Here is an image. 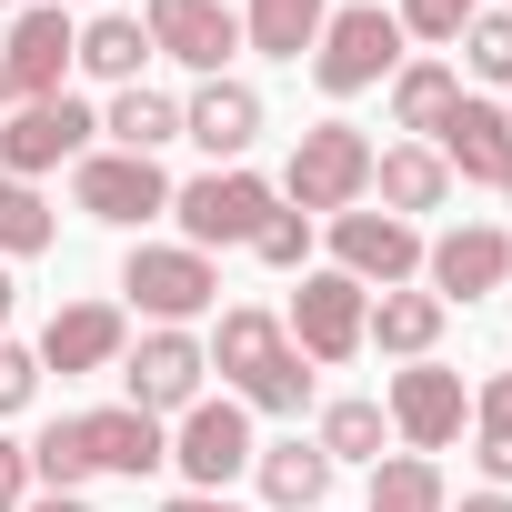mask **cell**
<instances>
[{
	"mask_svg": "<svg viewBox=\"0 0 512 512\" xmlns=\"http://www.w3.org/2000/svg\"><path fill=\"white\" fill-rule=\"evenodd\" d=\"M372 512H452L442 462H432V452H392V462H372Z\"/></svg>",
	"mask_w": 512,
	"mask_h": 512,
	"instance_id": "obj_26",
	"label": "cell"
},
{
	"mask_svg": "<svg viewBox=\"0 0 512 512\" xmlns=\"http://www.w3.org/2000/svg\"><path fill=\"white\" fill-rule=\"evenodd\" d=\"M121 302L151 312L161 332H191L201 312H221V272H211V251H191V241H131Z\"/></svg>",
	"mask_w": 512,
	"mask_h": 512,
	"instance_id": "obj_3",
	"label": "cell"
},
{
	"mask_svg": "<svg viewBox=\"0 0 512 512\" xmlns=\"http://www.w3.org/2000/svg\"><path fill=\"white\" fill-rule=\"evenodd\" d=\"M382 432H392V412L352 392V402H332V412H322V432H312V442H322V452H332V472H342V462H382Z\"/></svg>",
	"mask_w": 512,
	"mask_h": 512,
	"instance_id": "obj_29",
	"label": "cell"
},
{
	"mask_svg": "<svg viewBox=\"0 0 512 512\" xmlns=\"http://www.w3.org/2000/svg\"><path fill=\"white\" fill-rule=\"evenodd\" d=\"M462 71L492 81V91H512V11H472V31H462Z\"/></svg>",
	"mask_w": 512,
	"mask_h": 512,
	"instance_id": "obj_30",
	"label": "cell"
},
{
	"mask_svg": "<svg viewBox=\"0 0 512 512\" xmlns=\"http://www.w3.org/2000/svg\"><path fill=\"white\" fill-rule=\"evenodd\" d=\"M141 31H151V51H171L201 81H221V61L241 51V11H231V0H151Z\"/></svg>",
	"mask_w": 512,
	"mask_h": 512,
	"instance_id": "obj_14",
	"label": "cell"
},
{
	"mask_svg": "<svg viewBox=\"0 0 512 512\" xmlns=\"http://www.w3.org/2000/svg\"><path fill=\"white\" fill-rule=\"evenodd\" d=\"M211 372L231 382V402L241 412H302L312 402V372H302V352H292V332H282V312H262V302H231L221 322H211Z\"/></svg>",
	"mask_w": 512,
	"mask_h": 512,
	"instance_id": "obj_1",
	"label": "cell"
},
{
	"mask_svg": "<svg viewBox=\"0 0 512 512\" xmlns=\"http://www.w3.org/2000/svg\"><path fill=\"white\" fill-rule=\"evenodd\" d=\"M71 51H81V21L61 11V0H41V11H21V21H11V41H0V71H11V91H21V101H61Z\"/></svg>",
	"mask_w": 512,
	"mask_h": 512,
	"instance_id": "obj_16",
	"label": "cell"
},
{
	"mask_svg": "<svg viewBox=\"0 0 512 512\" xmlns=\"http://www.w3.org/2000/svg\"><path fill=\"white\" fill-rule=\"evenodd\" d=\"M442 302L432 292H372V322H362V342H382V352H402V362H432V342H442Z\"/></svg>",
	"mask_w": 512,
	"mask_h": 512,
	"instance_id": "obj_22",
	"label": "cell"
},
{
	"mask_svg": "<svg viewBox=\"0 0 512 512\" xmlns=\"http://www.w3.org/2000/svg\"><path fill=\"white\" fill-rule=\"evenodd\" d=\"M251 472H262V502L272 512H322L332 502V452L322 442H262V452H251Z\"/></svg>",
	"mask_w": 512,
	"mask_h": 512,
	"instance_id": "obj_19",
	"label": "cell"
},
{
	"mask_svg": "<svg viewBox=\"0 0 512 512\" xmlns=\"http://www.w3.org/2000/svg\"><path fill=\"white\" fill-rule=\"evenodd\" d=\"M282 211H302V221H332V211H362V191H372V131H352V121H312L302 141H292V161H282Z\"/></svg>",
	"mask_w": 512,
	"mask_h": 512,
	"instance_id": "obj_2",
	"label": "cell"
},
{
	"mask_svg": "<svg viewBox=\"0 0 512 512\" xmlns=\"http://www.w3.org/2000/svg\"><path fill=\"white\" fill-rule=\"evenodd\" d=\"M332 272H352L362 292H402L422 272V231L392 211H332Z\"/></svg>",
	"mask_w": 512,
	"mask_h": 512,
	"instance_id": "obj_12",
	"label": "cell"
},
{
	"mask_svg": "<svg viewBox=\"0 0 512 512\" xmlns=\"http://www.w3.org/2000/svg\"><path fill=\"white\" fill-rule=\"evenodd\" d=\"M462 512H512V492H462Z\"/></svg>",
	"mask_w": 512,
	"mask_h": 512,
	"instance_id": "obj_37",
	"label": "cell"
},
{
	"mask_svg": "<svg viewBox=\"0 0 512 512\" xmlns=\"http://www.w3.org/2000/svg\"><path fill=\"white\" fill-rule=\"evenodd\" d=\"M21 512H91V502H81V492H31Z\"/></svg>",
	"mask_w": 512,
	"mask_h": 512,
	"instance_id": "obj_36",
	"label": "cell"
},
{
	"mask_svg": "<svg viewBox=\"0 0 512 512\" xmlns=\"http://www.w3.org/2000/svg\"><path fill=\"white\" fill-rule=\"evenodd\" d=\"M372 191H382L392 221H412V211H442L452 201V171H442L432 141H392V151H372Z\"/></svg>",
	"mask_w": 512,
	"mask_h": 512,
	"instance_id": "obj_20",
	"label": "cell"
},
{
	"mask_svg": "<svg viewBox=\"0 0 512 512\" xmlns=\"http://www.w3.org/2000/svg\"><path fill=\"white\" fill-rule=\"evenodd\" d=\"M251 251H262L272 272H302V262H312V221H302V211H272V221H262V241H251Z\"/></svg>",
	"mask_w": 512,
	"mask_h": 512,
	"instance_id": "obj_32",
	"label": "cell"
},
{
	"mask_svg": "<svg viewBox=\"0 0 512 512\" xmlns=\"http://www.w3.org/2000/svg\"><path fill=\"white\" fill-rule=\"evenodd\" d=\"M91 111L61 91V101H11V111H0V171H11V181H41V171H61V161H81L91 151Z\"/></svg>",
	"mask_w": 512,
	"mask_h": 512,
	"instance_id": "obj_8",
	"label": "cell"
},
{
	"mask_svg": "<svg viewBox=\"0 0 512 512\" xmlns=\"http://www.w3.org/2000/svg\"><path fill=\"white\" fill-rule=\"evenodd\" d=\"M452 101H462V71H452V61H402V71H392V121H402V131H442Z\"/></svg>",
	"mask_w": 512,
	"mask_h": 512,
	"instance_id": "obj_25",
	"label": "cell"
},
{
	"mask_svg": "<svg viewBox=\"0 0 512 512\" xmlns=\"http://www.w3.org/2000/svg\"><path fill=\"white\" fill-rule=\"evenodd\" d=\"M121 352H131L121 302H61L51 332H41V372H111Z\"/></svg>",
	"mask_w": 512,
	"mask_h": 512,
	"instance_id": "obj_18",
	"label": "cell"
},
{
	"mask_svg": "<svg viewBox=\"0 0 512 512\" xmlns=\"http://www.w3.org/2000/svg\"><path fill=\"white\" fill-rule=\"evenodd\" d=\"M251 452H262V442H251V412H241L231 392H221V402L201 392V402L171 422V462H181L191 492H221L231 472H251Z\"/></svg>",
	"mask_w": 512,
	"mask_h": 512,
	"instance_id": "obj_9",
	"label": "cell"
},
{
	"mask_svg": "<svg viewBox=\"0 0 512 512\" xmlns=\"http://www.w3.org/2000/svg\"><path fill=\"white\" fill-rule=\"evenodd\" d=\"M91 81H111V91H131L141 81V61H151V31H141V11H101V21H81V51H71Z\"/></svg>",
	"mask_w": 512,
	"mask_h": 512,
	"instance_id": "obj_21",
	"label": "cell"
},
{
	"mask_svg": "<svg viewBox=\"0 0 512 512\" xmlns=\"http://www.w3.org/2000/svg\"><path fill=\"white\" fill-rule=\"evenodd\" d=\"M181 141H201L211 171H231L251 141H262V91H251V81H201L181 101Z\"/></svg>",
	"mask_w": 512,
	"mask_h": 512,
	"instance_id": "obj_17",
	"label": "cell"
},
{
	"mask_svg": "<svg viewBox=\"0 0 512 512\" xmlns=\"http://www.w3.org/2000/svg\"><path fill=\"white\" fill-rule=\"evenodd\" d=\"M392 71H402V21L382 11V0H352V11H332V21H322V41H312V81H322L332 101L382 91Z\"/></svg>",
	"mask_w": 512,
	"mask_h": 512,
	"instance_id": "obj_5",
	"label": "cell"
},
{
	"mask_svg": "<svg viewBox=\"0 0 512 512\" xmlns=\"http://www.w3.org/2000/svg\"><path fill=\"white\" fill-rule=\"evenodd\" d=\"M101 131H111V151H141V161H151L161 141H181V101L151 91V81H131V91H111V121H101Z\"/></svg>",
	"mask_w": 512,
	"mask_h": 512,
	"instance_id": "obj_24",
	"label": "cell"
},
{
	"mask_svg": "<svg viewBox=\"0 0 512 512\" xmlns=\"http://www.w3.org/2000/svg\"><path fill=\"white\" fill-rule=\"evenodd\" d=\"M201 372H211V352H201L191 332H161V322L121 352V392H131V412H151V422H161V412L181 422V412L201 402Z\"/></svg>",
	"mask_w": 512,
	"mask_h": 512,
	"instance_id": "obj_10",
	"label": "cell"
},
{
	"mask_svg": "<svg viewBox=\"0 0 512 512\" xmlns=\"http://www.w3.org/2000/svg\"><path fill=\"white\" fill-rule=\"evenodd\" d=\"M472 462L492 472V492H512V372L472 392Z\"/></svg>",
	"mask_w": 512,
	"mask_h": 512,
	"instance_id": "obj_27",
	"label": "cell"
},
{
	"mask_svg": "<svg viewBox=\"0 0 512 512\" xmlns=\"http://www.w3.org/2000/svg\"><path fill=\"white\" fill-rule=\"evenodd\" d=\"M71 201H81L91 221H111V231H141V221L171 211V181H161V161H141V151H81V161H71Z\"/></svg>",
	"mask_w": 512,
	"mask_h": 512,
	"instance_id": "obj_6",
	"label": "cell"
},
{
	"mask_svg": "<svg viewBox=\"0 0 512 512\" xmlns=\"http://www.w3.org/2000/svg\"><path fill=\"white\" fill-rule=\"evenodd\" d=\"M502 11H512V0H502Z\"/></svg>",
	"mask_w": 512,
	"mask_h": 512,
	"instance_id": "obj_42",
	"label": "cell"
},
{
	"mask_svg": "<svg viewBox=\"0 0 512 512\" xmlns=\"http://www.w3.org/2000/svg\"><path fill=\"white\" fill-rule=\"evenodd\" d=\"M0 11H11V0H0Z\"/></svg>",
	"mask_w": 512,
	"mask_h": 512,
	"instance_id": "obj_41",
	"label": "cell"
},
{
	"mask_svg": "<svg viewBox=\"0 0 512 512\" xmlns=\"http://www.w3.org/2000/svg\"><path fill=\"white\" fill-rule=\"evenodd\" d=\"M502 201H512V181H502Z\"/></svg>",
	"mask_w": 512,
	"mask_h": 512,
	"instance_id": "obj_40",
	"label": "cell"
},
{
	"mask_svg": "<svg viewBox=\"0 0 512 512\" xmlns=\"http://www.w3.org/2000/svg\"><path fill=\"white\" fill-rule=\"evenodd\" d=\"M472 11H492V0H402L392 21H402L412 41H462V31H472Z\"/></svg>",
	"mask_w": 512,
	"mask_h": 512,
	"instance_id": "obj_31",
	"label": "cell"
},
{
	"mask_svg": "<svg viewBox=\"0 0 512 512\" xmlns=\"http://www.w3.org/2000/svg\"><path fill=\"white\" fill-rule=\"evenodd\" d=\"M51 241H61L51 201H41L31 181H11V171H0V262H31V251H51Z\"/></svg>",
	"mask_w": 512,
	"mask_h": 512,
	"instance_id": "obj_28",
	"label": "cell"
},
{
	"mask_svg": "<svg viewBox=\"0 0 512 512\" xmlns=\"http://www.w3.org/2000/svg\"><path fill=\"white\" fill-rule=\"evenodd\" d=\"M41 392V352H11V342H0V412H21Z\"/></svg>",
	"mask_w": 512,
	"mask_h": 512,
	"instance_id": "obj_33",
	"label": "cell"
},
{
	"mask_svg": "<svg viewBox=\"0 0 512 512\" xmlns=\"http://www.w3.org/2000/svg\"><path fill=\"white\" fill-rule=\"evenodd\" d=\"M362 322H372V292L352 272H302V292L282 312V332H292L302 362H352L362 352Z\"/></svg>",
	"mask_w": 512,
	"mask_h": 512,
	"instance_id": "obj_7",
	"label": "cell"
},
{
	"mask_svg": "<svg viewBox=\"0 0 512 512\" xmlns=\"http://www.w3.org/2000/svg\"><path fill=\"white\" fill-rule=\"evenodd\" d=\"M161 512H241V502H221V492H171Z\"/></svg>",
	"mask_w": 512,
	"mask_h": 512,
	"instance_id": "obj_35",
	"label": "cell"
},
{
	"mask_svg": "<svg viewBox=\"0 0 512 512\" xmlns=\"http://www.w3.org/2000/svg\"><path fill=\"white\" fill-rule=\"evenodd\" d=\"M382 412H392V432H402L412 452H452L462 422H472V392H462V372H442V362H402L392 392H382Z\"/></svg>",
	"mask_w": 512,
	"mask_h": 512,
	"instance_id": "obj_11",
	"label": "cell"
},
{
	"mask_svg": "<svg viewBox=\"0 0 512 512\" xmlns=\"http://www.w3.org/2000/svg\"><path fill=\"white\" fill-rule=\"evenodd\" d=\"M282 211V191L262 181V171H201V181H171V221H181V241L191 251H251V241H262V221Z\"/></svg>",
	"mask_w": 512,
	"mask_h": 512,
	"instance_id": "obj_4",
	"label": "cell"
},
{
	"mask_svg": "<svg viewBox=\"0 0 512 512\" xmlns=\"http://www.w3.org/2000/svg\"><path fill=\"white\" fill-rule=\"evenodd\" d=\"M322 21H332V0H251V11H241V41L262 51V61H302V51L322 41Z\"/></svg>",
	"mask_w": 512,
	"mask_h": 512,
	"instance_id": "obj_23",
	"label": "cell"
},
{
	"mask_svg": "<svg viewBox=\"0 0 512 512\" xmlns=\"http://www.w3.org/2000/svg\"><path fill=\"white\" fill-rule=\"evenodd\" d=\"M21 502H31V442L0 432V512H21Z\"/></svg>",
	"mask_w": 512,
	"mask_h": 512,
	"instance_id": "obj_34",
	"label": "cell"
},
{
	"mask_svg": "<svg viewBox=\"0 0 512 512\" xmlns=\"http://www.w3.org/2000/svg\"><path fill=\"white\" fill-rule=\"evenodd\" d=\"M422 272H432V302H482L512 282V231L502 221H452L442 241H422Z\"/></svg>",
	"mask_w": 512,
	"mask_h": 512,
	"instance_id": "obj_13",
	"label": "cell"
},
{
	"mask_svg": "<svg viewBox=\"0 0 512 512\" xmlns=\"http://www.w3.org/2000/svg\"><path fill=\"white\" fill-rule=\"evenodd\" d=\"M11 292H21V282H11V272H0V322H11Z\"/></svg>",
	"mask_w": 512,
	"mask_h": 512,
	"instance_id": "obj_38",
	"label": "cell"
},
{
	"mask_svg": "<svg viewBox=\"0 0 512 512\" xmlns=\"http://www.w3.org/2000/svg\"><path fill=\"white\" fill-rule=\"evenodd\" d=\"M432 151H442V171L452 181H512V111L502 101H482V91H462L452 111H442V131H432Z\"/></svg>",
	"mask_w": 512,
	"mask_h": 512,
	"instance_id": "obj_15",
	"label": "cell"
},
{
	"mask_svg": "<svg viewBox=\"0 0 512 512\" xmlns=\"http://www.w3.org/2000/svg\"><path fill=\"white\" fill-rule=\"evenodd\" d=\"M11 101H21V91H11V71H0V111H11Z\"/></svg>",
	"mask_w": 512,
	"mask_h": 512,
	"instance_id": "obj_39",
	"label": "cell"
}]
</instances>
